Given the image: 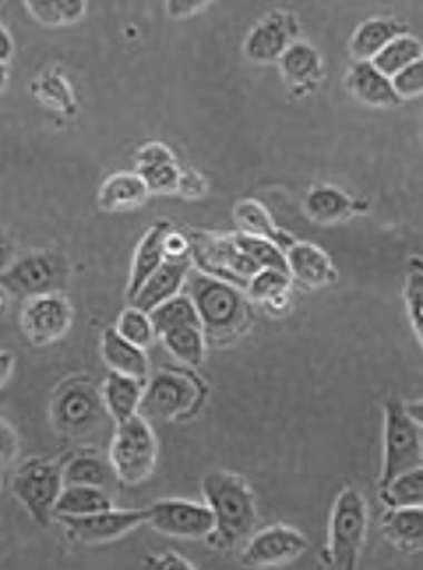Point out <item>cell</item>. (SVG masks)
Listing matches in <instances>:
<instances>
[{
	"mask_svg": "<svg viewBox=\"0 0 423 570\" xmlns=\"http://www.w3.org/2000/svg\"><path fill=\"white\" fill-rule=\"evenodd\" d=\"M201 490L206 504L216 517V530L212 532L210 539L218 547H236L253 534L258 512L253 490L244 478L224 470H214L204 475Z\"/></svg>",
	"mask_w": 423,
	"mask_h": 570,
	"instance_id": "6da1fadb",
	"label": "cell"
},
{
	"mask_svg": "<svg viewBox=\"0 0 423 570\" xmlns=\"http://www.w3.org/2000/svg\"><path fill=\"white\" fill-rule=\"evenodd\" d=\"M158 460V442L148 420L138 413L117 423L116 435L109 448V462L117 480L126 487H139L154 474Z\"/></svg>",
	"mask_w": 423,
	"mask_h": 570,
	"instance_id": "7a4b0ae2",
	"label": "cell"
},
{
	"mask_svg": "<svg viewBox=\"0 0 423 570\" xmlns=\"http://www.w3.org/2000/svg\"><path fill=\"white\" fill-rule=\"evenodd\" d=\"M188 291L200 313L206 333L233 335L236 328L246 323L244 296L228 281L191 271L188 276Z\"/></svg>",
	"mask_w": 423,
	"mask_h": 570,
	"instance_id": "3957f363",
	"label": "cell"
},
{
	"mask_svg": "<svg viewBox=\"0 0 423 570\" xmlns=\"http://www.w3.org/2000/svg\"><path fill=\"white\" fill-rule=\"evenodd\" d=\"M367 534V502L357 488H345L333 507L328 527V554L335 569L353 570L360 562Z\"/></svg>",
	"mask_w": 423,
	"mask_h": 570,
	"instance_id": "277c9868",
	"label": "cell"
},
{
	"mask_svg": "<svg viewBox=\"0 0 423 570\" xmlns=\"http://www.w3.org/2000/svg\"><path fill=\"white\" fill-rule=\"evenodd\" d=\"M423 462V442L420 425L400 400L385 402V440H383V470L381 488L392 484L397 475Z\"/></svg>",
	"mask_w": 423,
	"mask_h": 570,
	"instance_id": "5b68a950",
	"label": "cell"
},
{
	"mask_svg": "<svg viewBox=\"0 0 423 570\" xmlns=\"http://www.w3.org/2000/svg\"><path fill=\"white\" fill-rule=\"evenodd\" d=\"M65 488L63 470L57 464L32 458L17 470L12 478V492L22 507L42 527L51 524L57 512V502Z\"/></svg>",
	"mask_w": 423,
	"mask_h": 570,
	"instance_id": "8992f818",
	"label": "cell"
},
{
	"mask_svg": "<svg viewBox=\"0 0 423 570\" xmlns=\"http://www.w3.org/2000/svg\"><path fill=\"white\" fill-rule=\"evenodd\" d=\"M106 413L104 393L91 383L73 381L55 395V428L69 438H85L96 432Z\"/></svg>",
	"mask_w": 423,
	"mask_h": 570,
	"instance_id": "52a82bcc",
	"label": "cell"
},
{
	"mask_svg": "<svg viewBox=\"0 0 423 570\" xmlns=\"http://www.w3.org/2000/svg\"><path fill=\"white\" fill-rule=\"evenodd\" d=\"M67 278L65 258L55 253H32L19 258L14 265L9 266L0 285L12 296L19 298H35V296L57 293Z\"/></svg>",
	"mask_w": 423,
	"mask_h": 570,
	"instance_id": "ba28073f",
	"label": "cell"
},
{
	"mask_svg": "<svg viewBox=\"0 0 423 570\" xmlns=\"http://www.w3.org/2000/svg\"><path fill=\"white\" fill-rule=\"evenodd\" d=\"M198 402H200V385L196 381L184 373L161 371L146 385L139 413L144 417H154L164 422L178 420V417H186Z\"/></svg>",
	"mask_w": 423,
	"mask_h": 570,
	"instance_id": "9c48e42d",
	"label": "cell"
},
{
	"mask_svg": "<svg viewBox=\"0 0 423 570\" xmlns=\"http://www.w3.org/2000/svg\"><path fill=\"white\" fill-rule=\"evenodd\" d=\"M148 524L176 539H210L216 530V517L208 504L171 498L148 508Z\"/></svg>",
	"mask_w": 423,
	"mask_h": 570,
	"instance_id": "30bf717a",
	"label": "cell"
},
{
	"mask_svg": "<svg viewBox=\"0 0 423 570\" xmlns=\"http://www.w3.org/2000/svg\"><path fill=\"white\" fill-rule=\"evenodd\" d=\"M298 37L295 14L273 11L265 14L244 39V57L253 65H273L281 61L286 49Z\"/></svg>",
	"mask_w": 423,
	"mask_h": 570,
	"instance_id": "8fae6325",
	"label": "cell"
},
{
	"mask_svg": "<svg viewBox=\"0 0 423 570\" xmlns=\"http://www.w3.org/2000/svg\"><path fill=\"white\" fill-rule=\"evenodd\" d=\"M21 323L32 345H51L73 325V306L57 293L35 296L22 308Z\"/></svg>",
	"mask_w": 423,
	"mask_h": 570,
	"instance_id": "7c38bea8",
	"label": "cell"
},
{
	"mask_svg": "<svg viewBox=\"0 0 423 570\" xmlns=\"http://www.w3.org/2000/svg\"><path fill=\"white\" fill-rule=\"evenodd\" d=\"M67 534L85 544H101L109 540L121 539L131 530L148 522V508L144 510H104L89 517H59Z\"/></svg>",
	"mask_w": 423,
	"mask_h": 570,
	"instance_id": "4fadbf2b",
	"label": "cell"
},
{
	"mask_svg": "<svg viewBox=\"0 0 423 570\" xmlns=\"http://www.w3.org/2000/svg\"><path fill=\"white\" fill-rule=\"evenodd\" d=\"M196 256L200 266L210 275H220L226 281H236L248 285V281L256 273L263 271V266L254 261L253 256L244 253L233 236H198Z\"/></svg>",
	"mask_w": 423,
	"mask_h": 570,
	"instance_id": "5bb4252c",
	"label": "cell"
},
{
	"mask_svg": "<svg viewBox=\"0 0 423 570\" xmlns=\"http://www.w3.org/2000/svg\"><path fill=\"white\" fill-rule=\"evenodd\" d=\"M307 547L308 540L298 530L276 524L254 534L240 560L248 569H270L301 557Z\"/></svg>",
	"mask_w": 423,
	"mask_h": 570,
	"instance_id": "9a60e30c",
	"label": "cell"
},
{
	"mask_svg": "<svg viewBox=\"0 0 423 570\" xmlns=\"http://www.w3.org/2000/svg\"><path fill=\"white\" fill-rule=\"evenodd\" d=\"M347 87L351 96L363 106L392 109L403 101L392 77L383 73L373 61H357L353 65L347 73Z\"/></svg>",
	"mask_w": 423,
	"mask_h": 570,
	"instance_id": "2e32d148",
	"label": "cell"
},
{
	"mask_svg": "<svg viewBox=\"0 0 423 570\" xmlns=\"http://www.w3.org/2000/svg\"><path fill=\"white\" fill-rule=\"evenodd\" d=\"M191 273L190 258H166L158 271L149 276L129 305L151 313L171 296L180 295L181 286L188 283Z\"/></svg>",
	"mask_w": 423,
	"mask_h": 570,
	"instance_id": "e0dca14e",
	"label": "cell"
},
{
	"mask_svg": "<svg viewBox=\"0 0 423 570\" xmlns=\"http://www.w3.org/2000/svg\"><path fill=\"white\" fill-rule=\"evenodd\" d=\"M169 230H171V224L161 220V223L154 224L146 236L141 238V243L138 244L136 254H134L129 285H127V301L129 303L136 298L139 288L146 285L149 276L154 275L161 263L168 258L166 238H168Z\"/></svg>",
	"mask_w": 423,
	"mask_h": 570,
	"instance_id": "ac0fdd59",
	"label": "cell"
},
{
	"mask_svg": "<svg viewBox=\"0 0 423 570\" xmlns=\"http://www.w3.org/2000/svg\"><path fill=\"white\" fill-rule=\"evenodd\" d=\"M278 69L285 83L295 94H305L317 87L323 77V61L313 45L305 41H295L278 61Z\"/></svg>",
	"mask_w": 423,
	"mask_h": 570,
	"instance_id": "d6986e66",
	"label": "cell"
},
{
	"mask_svg": "<svg viewBox=\"0 0 423 570\" xmlns=\"http://www.w3.org/2000/svg\"><path fill=\"white\" fill-rule=\"evenodd\" d=\"M148 184L139 171L111 174L99 188L97 204L106 212H129L144 206L149 198Z\"/></svg>",
	"mask_w": 423,
	"mask_h": 570,
	"instance_id": "ffe728a7",
	"label": "cell"
},
{
	"mask_svg": "<svg viewBox=\"0 0 423 570\" xmlns=\"http://www.w3.org/2000/svg\"><path fill=\"white\" fill-rule=\"evenodd\" d=\"M288 273L298 283L311 288L327 286L335 281V268L331 265L327 254L311 243H293L286 250Z\"/></svg>",
	"mask_w": 423,
	"mask_h": 570,
	"instance_id": "44dd1931",
	"label": "cell"
},
{
	"mask_svg": "<svg viewBox=\"0 0 423 570\" xmlns=\"http://www.w3.org/2000/svg\"><path fill=\"white\" fill-rule=\"evenodd\" d=\"M101 355L109 370L124 373L136 380H146L149 375L148 355L144 347L127 341L117 328H107L101 337Z\"/></svg>",
	"mask_w": 423,
	"mask_h": 570,
	"instance_id": "7402d4cb",
	"label": "cell"
},
{
	"mask_svg": "<svg viewBox=\"0 0 423 570\" xmlns=\"http://www.w3.org/2000/svg\"><path fill=\"white\" fill-rule=\"evenodd\" d=\"M144 391L146 387L141 380L111 371L104 383V390H101L109 417H114L119 423L138 415L141 400H144Z\"/></svg>",
	"mask_w": 423,
	"mask_h": 570,
	"instance_id": "603a6c76",
	"label": "cell"
},
{
	"mask_svg": "<svg viewBox=\"0 0 423 570\" xmlns=\"http://www.w3.org/2000/svg\"><path fill=\"white\" fill-rule=\"evenodd\" d=\"M403 32L405 29L393 19H381V17L367 19L361 22L351 37V55L357 61H373L395 37H400Z\"/></svg>",
	"mask_w": 423,
	"mask_h": 570,
	"instance_id": "cb8c5ba5",
	"label": "cell"
},
{
	"mask_svg": "<svg viewBox=\"0 0 423 570\" xmlns=\"http://www.w3.org/2000/svg\"><path fill=\"white\" fill-rule=\"evenodd\" d=\"M109 508H114V504L106 488L65 484L61 498L57 502L55 520L59 517H89Z\"/></svg>",
	"mask_w": 423,
	"mask_h": 570,
	"instance_id": "d4e9b609",
	"label": "cell"
},
{
	"mask_svg": "<svg viewBox=\"0 0 423 570\" xmlns=\"http://www.w3.org/2000/svg\"><path fill=\"white\" fill-rule=\"evenodd\" d=\"M22 4L31 14L32 21L42 27L61 29L83 21L89 0H22Z\"/></svg>",
	"mask_w": 423,
	"mask_h": 570,
	"instance_id": "484cf974",
	"label": "cell"
},
{
	"mask_svg": "<svg viewBox=\"0 0 423 570\" xmlns=\"http://www.w3.org/2000/svg\"><path fill=\"white\" fill-rule=\"evenodd\" d=\"M355 208V202L335 186H317L308 191L305 210L317 224H335L345 220Z\"/></svg>",
	"mask_w": 423,
	"mask_h": 570,
	"instance_id": "4316f807",
	"label": "cell"
},
{
	"mask_svg": "<svg viewBox=\"0 0 423 570\" xmlns=\"http://www.w3.org/2000/svg\"><path fill=\"white\" fill-rule=\"evenodd\" d=\"M65 484H85V487H111L117 474L111 462L99 455L79 454L71 458L63 468ZM119 482V480H117Z\"/></svg>",
	"mask_w": 423,
	"mask_h": 570,
	"instance_id": "83f0119b",
	"label": "cell"
},
{
	"mask_svg": "<svg viewBox=\"0 0 423 570\" xmlns=\"http://www.w3.org/2000/svg\"><path fill=\"white\" fill-rule=\"evenodd\" d=\"M234 223L238 226L240 233L253 234V236H263L268 240H275L276 244H293V240H288V236L285 233H281L276 228V224L273 223L270 214L266 212L263 204H258L256 200H240L234 208Z\"/></svg>",
	"mask_w": 423,
	"mask_h": 570,
	"instance_id": "f1b7e54d",
	"label": "cell"
},
{
	"mask_svg": "<svg viewBox=\"0 0 423 570\" xmlns=\"http://www.w3.org/2000/svg\"><path fill=\"white\" fill-rule=\"evenodd\" d=\"M164 345L176 360L188 365L191 370L200 367L204 361V327L201 325H184V327L169 328L164 335Z\"/></svg>",
	"mask_w": 423,
	"mask_h": 570,
	"instance_id": "f546056e",
	"label": "cell"
},
{
	"mask_svg": "<svg viewBox=\"0 0 423 570\" xmlns=\"http://www.w3.org/2000/svg\"><path fill=\"white\" fill-rule=\"evenodd\" d=\"M383 529L402 547H422L423 507H395L385 514Z\"/></svg>",
	"mask_w": 423,
	"mask_h": 570,
	"instance_id": "4dcf8cb0",
	"label": "cell"
},
{
	"mask_svg": "<svg viewBox=\"0 0 423 570\" xmlns=\"http://www.w3.org/2000/svg\"><path fill=\"white\" fill-rule=\"evenodd\" d=\"M151 321L161 337L169 328L184 327V325H201L200 313L190 295H176L166 301L164 305L154 308ZM204 327V325H201Z\"/></svg>",
	"mask_w": 423,
	"mask_h": 570,
	"instance_id": "1f68e13d",
	"label": "cell"
},
{
	"mask_svg": "<svg viewBox=\"0 0 423 570\" xmlns=\"http://www.w3.org/2000/svg\"><path fill=\"white\" fill-rule=\"evenodd\" d=\"M420 57H423V45L417 41L412 35L403 32L400 37H395L383 51H381L373 63L380 67L381 71L390 77H395L397 73H402L405 67H410L413 61H417Z\"/></svg>",
	"mask_w": 423,
	"mask_h": 570,
	"instance_id": "d6a6232c",
	"label": "cell"
},
{
	"mask_svg": "<svg viewBox=\"0 0 423 570\" xmlns=\"http://www.w3.org/2000/svg\"><path fill=\"white\" fill-rule=\"evenodd\" d=\"M381 490L387 507H423V465L403 472Z\"/></svg>",
	"mask_w": 423,
	"mask_h": 570,
	"instance_id": "836d02e7",
	"label": "cell"
},
{
	"mask_svg": "<svg viewBox=\"0 0 423 570\" xmlns=\"http://www.w3.org/2000/svg\"><path fill=\"white\" fill-rule=\"evenodd\" d=\"M246 288H248V295L266 305L285 303L286 293L291 288V273L281 268H263L248 281Z\"/></svg>",
	"mask_w": 423,
	"mask_h": 570,
	"instance_id": "e575fe53",
	"label": "cell"
},
{
	"mask_svg": "<svg viewBox=\"0 0 423 570\" xmlns=\"http://www.w3.org/2000/svg\"><path fill=\"white\" fill-rule=\"evenodd\" d=\"M116 328L121 337L144 348L149 347L158 337V331L148 311L134 305L127 306L126 311L119 315Z\"/></svg>",
	"mask_w": 423,
	"mask_h": 570,
	"instance_id": "d590c367",
	"label": "cell"
},
{
	"mask_svg": "<svg viewBox=\"0 0 423 570\" xmlns=\"http://www.w3.org/2000/svg\"><path fill=\"white\" fill-rule=\"evenodd\" d=\"M234 238H236V243L243 248L244 253L253 256L254 261L263 268H281V271L288 273L286 254L283 253L281 244L263 238V236H253V234L246 233L234 234Z\"/></svg>",
	"mask_w": 423,
	"mask_h": 570,
	"instance_id": "8d00e7d4",
	"label": "cell"
},
{
	"mask_svg": "<svg viewBox=\"0 0 423 570\" xmlns=\"http://www.w3.org/2000/svg\"><path fill=\"white\" fill-rule=\"evenodd\" d=\"M136 171L141 174L151 194H178L181 168L176 164V159L149 164L144 168H136Z\"/></svg>",
	"mask_w": 423,
	"mask_h": 570,
	"instance_id": "74e56055",
	"label": "cell"
},
{
	"mask_svg": "<svg viewBox=\"0 0 423 570\" xmlns=\"http://www.w3.org/2000/svg\"><path fill=\"white\" fill-rule=\"evenodd\" d=\"M403 301L407 306V317L412 323L415 335L420 338L423 347V268H412L405 278L403 288Z\"/></svg>",
	"mask_w": 423,
	"mask_h": 570,
	"instance_id": "f35d334b",
	"label": "cell"
},
{
	"mask_svg": "<svg viewBox=\"0 0 423 570\" xmlns=\"http://www.w3.org/2000/svg\"><path fill=\"white\" fill-rule=\"evenodd\" d=\"M393 85L402 99H415L423 96V57L405 67L402 73L393 77Z\"/></svg>",
	"mask_w": 423,
	"mask_h": 570,
	"instance_id": "ab89813d",
	"label": "cell"
},
{
	"mask_svg": "<svg viewBox=\"0 0 423 570\" xmlns=\"http://www.w3.org/2000/svg\"><path fill=\"white\" fill-rule=\"evenodd\" d=\"M41 85V99L47 106L51 109H59V111H69L73 96L63 81H42Z\"/></svg>",
	"mask_w": 423,
	"mask_h": 570,
	"instance_id": "60d3db41",
	"label": "cell"
},
{
	"mask_svg": "<svg viewBox=\"0 0 423 570\" xmlns=\"http://www.w3.org/2000/svg\"><path fill=\"white\" fill-rule=\"evenodd\" d=\"M212 0H166V12L174 21L191 19L198 12L204 11Z\"/></svg>",
	"mask_w": 423,
	"mask_h": 570,
	"instance_id": "b9f144b4",
	"label": "cell"
},
{
	"mask_svg": "<svg viewBox=\"0 0 423 570\" xmlns=\"http://www.w3.org/2000/svg\"><path fill=\"white\" fill-rule=\"evenodd\" d=\"M166 159H176L171 149L161 141H149L146 146H141L136 154V168H144V166L166 161Z\"/></svg>",
	"mask_w": 423,
	"mask_h": 570,
	"instance_id": "7bdbcfd3",
	"label": "cell"
},
{
	"mask_svg": "<svg viewBox=\"0 0 423 570\" xmlns=\"http://www.w3.org/2000/svg\"><path fill=\"white\" fill-rule=\"evenodd\" d=\"M206 190H208V184L201 174L191 168L181 169L180 188H178L180 196L201 198Z\"/></svg>",
	"mask_w": 423,
	"mask_h": 570,
	"instance_id": "ee69618b",
	"label": "cell"
},
{
	"mask_svg": "<svg viewBox=\"0 0 423 570\" xmlns=\"http://www.w3.org/2000/svg\"><path fill=\"white\" fill-rule=\"evenodd\" d=\"M0 450H2V468L12 464V460L19 454V440L17 433L12 432L11 425L2 422L0 425Z\"/></svg>",
	"mask_w": 423,
	"mask_h": 570,
	"instance_id": "f6af8a7d",
	"label": "cell"
},
{
	"mask_svg": "<svg viewBox=\"0 0 423 570\" xmlns=\"http://www.w3.org/2000/svg\"><path fill=\"white\" fill-rule=\"evenodd\" d=\"M146 567L149 569H159V570H191L190 562L186 559H181L178 554H174V552H168V554H161V557H151V559L146 560Z\"/></svg>",
	"mask_w": 423,
	"mask_h": 570,
	"instance_id": "bcb514c9",
	"label": "cell"
},
{
	"mask_svg": "<svg viewBox=\"0 0 423 570\" xmlns=\"http://www.w3.org/2000/svg\"><path fill=\"white\" fill-rule=\"evenodd\" d=\"M166 254L168 258H190V243L184 234L169 230L166 238Z\"/></svg>",
	"mask_w": 423,
	"mask_h": 570,
	"instance_id": "7dc6e473",
	"label": "cell"
},
{
	"mask_svg": "<svg viewBox=\"0 0 423 570\" xmlns=\"http://www.w3.org/2000/svg\"><path fill=\"white\" fill-rule=\"evenodd\" d=\"M12 51L14 49H12L11 32L2 27L0 29V63H2V67H7V63L11 61Z\"/></svg>",
	"mask_w": 423,
	"mask_h": 570,
	"instance_id": "c3c4849f",
	"label": "cell"
},
{
	"mask_svg": "<svg viewBox=\"0 0 423 570\" xmlns=\"http://www.w3.org/2000/svg\"><path fill=\"white\" fill-rule=\"evenodd\" d=\"M405 410H407V413L412 415L413 422L417 423L420 428H423V400H420V402L407 403V405H405Z\"/></svg>",
	"mask_w": 423,
	"mask_h": 570,
	"instance_id": "681fc988",
	"label": "cell"
},
{
	"mask_svg": "<svg viewBox=\"0 0 423 570\" xmlns=\"http://www.w3.org/2000/svg\"><path fill=\"white\" fill-rule=\"evenodd\" d=\"M0 365H2V367H0V371H2V383H4V381H7V377H9V375H11V370H12L11 353H7V351H4V353H2V357H0Z\"/></svg>",
	"mask_w": 423,
	"mask_h": 570,
	"instance_id": "f907efd6",
	"label": "cell"
}]
</instances>
